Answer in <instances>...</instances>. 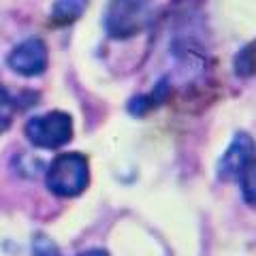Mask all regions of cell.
I'll return each mask as SVG.
<instances>
[{"label": "cell", "mask_w": 256, "mask_h": 256, "mask_svg": "<svg viewBox=\"0 0 256 256\" xmlns=\"http://www.w3.org/2000/svg\"><path fill=\"white\" fill-rule=\"evenodd\" d=\"M254 152H256V143L250 134L237 132L218 162V178L224 182L237 180L246 169V164L254 158Z\"/></svg>", "instance_id": "obj_5"}, {"label": "cell", "mask_w": 256, "mask_h": 256, "mask_svg": "<svg viewBox=\"0 0 256 256\" xmlns=\"http://www.w3.org/2000/svg\"><path fill=\"white\" fill-rule=\"evenodd\" d=\"M32 250H34V256H58V252H56V246L47 237H43V235H38L34 239Z\"/></svg>", "instance_id": "obj_11"}, {"label": "cell", "mask_w": 256, "mask_h": 256, "mask_svg": "<svg viewBox=\"0 0 256 256\" xmlns=\"http://www.w3.org/2000/svg\"><path fill=\"white\" fill-rule=\"evenodd\" d=\"M47 188H50L56 196L62 198H73L88 188L90 182V164L88 158L79 152H66V154H58L45 175Z\"/></svg>", "instance_id": "obj_2"}, {"label": "cell", "mask_w": 256, "mask_h": 256, "mask_svg": "<svg viewBox=\"0 0 256 256\" xmlns=\"http://www.w3.org/2000/svg\"><path fill=\"white\" fill-rule=\"evenodd\" d=\"M88 0H56L52 6L50 22L54 26H68V24L77 22L86 11Z\"/></svg>", "instance_id": "obj_7"}, {"label": "cell", "mask_w": 256, "mask_h": 256, "mask_svg": "<svg viewBox=\"0 0 256 256\" xmlns=\"http://www.w3.org/2000/svg\"><path fill=\"white\" fill-rule=\"evenodd\" d=\"M235 73L242 77L256 73V52H252V47H246L244 52H239L235 58Z\"/></svg>", "instance_id": "obj_10"}, {"label": "cell", "mask_w": 256, "mask_h": 256, "mask_svg": "<svg viewBox=\"0 0 256 256\" xmlns=\"http://www.w3.org/2000/svg\"><path fill=\"white\" fill-rule=\"evenodd\" d=\"M77 256H109L107 250H100V248H94V250H86L82 254H77Z\"/></svg>", "instance_id": "obj_12"}, {"label": "cell", "mask_w": 256, "mask_h": 256, "mask_svg": "<svg viewBox=\"0 0 256 256\" xmlns=\"http://www.w3.org/2000/svg\"><path fill=\"white\" fill-rule=\"evenodd\" d=\"M47 62H50V54H47V45L41 38L32 36L22 41L20 45H15L6 64L11 66V70H15L22 77H38L45 73Z\"/></svg>", "instance_id": "obj_4"}, {"label": "cell", "mask_w": 256, "mask_h": 256, "mask_svg": "<svg viewBox=\"0 0 256 256\" xmlns=\"http://www.w3.org/2000/svg\"><path fill=\"white\" fill-rule=\"evenodd\" d=\"M171 96V82L166 77H162L160 82L154 86V90L150 94H143V96H137V98H132L128 102V111H130L132 116H146L148 111L160 107L162 102Z\"/></svg>", "instance_id": "obj_6"}, {"label": "cell", "mask_w": 256, "mask_h": 256, "mask_svg": "<svg viewBox=\"0 0 256 256\" xmlns=\"http://www.w3.org/2000/svg\"><path fill=\"white\" fill-rule=\"evenodd\" d=\"M28 141L41 150H58L73 139V120L64 111H50L30 118L24 126Z\"/></svg>", "instance_id": "obj_3"}, {"label": "cell", "mask_w": 256, "mask_h": 256, "mask_svg": "<svg viewBox=\"0 0 256 256\" xmlns=\"http://www.w3.org/2000/svg\"><path fill=\"white\" fill-rule=\"evenodd\" d=\"M15 111H18V100H15L9 94V90L0 84V132L9 130Z\"/></svg>", "instance_id": "obj_9"}, {"label": "cell", "mask_w": 256, "mask_h": 256, "mask_svg": "<svg viewBox=\"0 0 256 256\" xmlns=\"http://www.w3.org/2000/svg\"><path fill=\"white\" fill-rule=\"evenodd\" d=\"M237 180H239L244 201L250 207H256V158H252L250 162L246 164V169L242 171V175H239Z\"/></svg>", "instance_id": "obj_8"}, {"label": "cell", "mask_w": 256, "mask_h": 256, "mask_svg": "<svg viewBox=\"0 0 256 256\" xmlns=\"http://www.w3.org/2000/svg\"><path fill=\"white\" fill-rule=\"evenodd\" d=\"M154 20V0H109L105 30L111 38H130L146 30Z\"/></svg>", "instance_id": "obj_1"}]
</instances>
